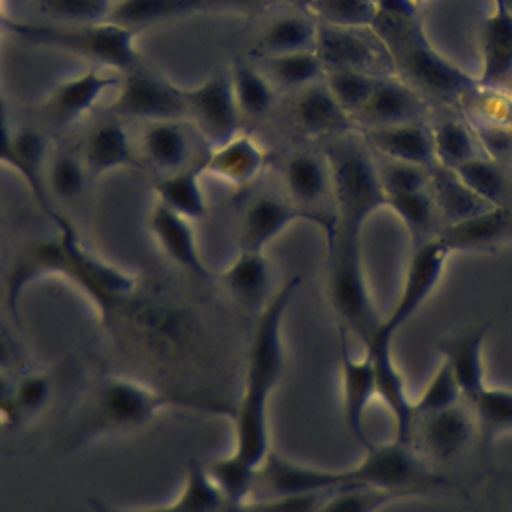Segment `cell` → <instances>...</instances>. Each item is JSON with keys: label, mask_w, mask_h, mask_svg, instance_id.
I'll list each match as a JSON object with an SVG mask.
<instances>
[{"label": "cell", "mask_w": 512, "mask_h": 512, "mask_svg": "<svg viewBox=\"0 0 512 512\" xmlns=\"http://www.w3.org/2000/svg\"><path fill=\"white\" fill-rule=\"evenodd\" d=\"M300 276L288 278L258 312L252 340L248 346V360L244 372V386L240 400L234 404V452L252 464L268 456L270 448V396L280 384L286 366L284 348V318L288 306L298 292Z\"/></svg>", "instance_id": "cell-1"}, {"label": "cell", "mask_w": 512, "mask_h": 512, "mask_svg": "<svg viewBox=\"0 0 512 512\" xmlns=\"http://www.w3.org/2000/svg\"><path fill=\"white\" fill-rule=\"evenodd\" d=\"M64 276L76 288H80L96 306L102 320L110 322L118 308L136 296L138 278L128 270L100 258L82 244L72 226L58 228V236L44 240L26 254H22L12 266L6 278V298L18 314V296L22 288L34 282L38 276Z\"/></svg>", "instance_id": "cell-2"}, {"label": "cell", "mask_w": 512, "mask_h": 512, "mask_svg": "<svg viewBox=\"0 0 512 512\" xmlns=\"http://www.w3.org/2000/svg\"><path fill=\"white\" fill-rule=\"evenodd\" d=\"M372 30L386 46L394 72L418 94L432 96L444 104H460L478 88L476 78L468 76L430 44L416 16L378 14Z\"/></svg>", "instance_id": "cell-3"}, {"label": "cell", "mask_w": 512, "mask_h": 512, "mask_svg": "<svg viewBox=\"0 0 512 512\" xmlns=\"http://www.w3.org/2000/svg\"><path fill=\"white\" fill-rule=\"evenodd\" d=\"M168 408H188L208 414H234V406L198 396L176 394L128 376H106L94 390L82 426V436L118 434L144 428Z\"/></svg>", "instance_id": "cell-4"}, {"label": "cell", "mask_w": 512, "mask_h": 512, "mask_svg": "<svg viewBox=\"0 0 512 512\" xmlns=\"http://www.w3.org/2000/svg\"><path fill=\"white\" fill-rule=\"evenodd\" d=\"M322 154L330 170L336 226L362 234L366 220L388 204L376 158L356 130L330 138Z\"/></svg>", "instance_id": "cell-5"}, {"label": "cell", "mask_w": 512, "mask_h": 512, "mask_svg": "<svg viewBox=\"0 0 512 512\" xmlns=\"http://www.w3.org/2000/svg\"><path fill=\"white\" fill-rule=\"evenodd\" d=\"M2 28L24 42L74 54L114 72L126 74L140 66L136 40L142 30L110 20L96 24H60L2 16Z\"/></svg>", "instance_id": "cell-6"}, {"label": "cell", "mask_w": 512, "mask_h": 512, "mask_svg": "<svg viewBox=\"0 0 512 512\" xmlns=\"http://www.w3.org/2000/svg\"><path fill=\"white\" fill-rule=\"evenodd\" d=\"M328 240V300L340 328L354 334L362 348L378 334L384 316L378 312L362 266L360 234L334 228Z\"/></svg>", "instance_id": "cell-7"}, {"label": "cell", "mask_w": 512, "mask_h": 512, "mask_svg": "<svg viewBox=\"0 0 512 512\" xmlns=\"http://www.w3.org/2000/svg\"><path fill=\"white\" fill-rule=\"evenodd\" d=\"M348 486H378L404 496H426L454 484L438 474L432 464L410 444L392 438L386 444L370 442L362 458L346 466Z\"/></svg>", "instance_id": "cell-8"}, {"label": "cell", "mask_w": 512, "mask_h": 512, "mask_svg": "<svg viewBox=\"0 0 512 512\" xmlns=\"http://www.w3.org/2000/svg\"><path fill=\"white\" fill-rule=\"evenodd\" d=\"M316 54L324 66V74L332 70H358L374 76H390L394 64L382 40L368 36L366 28H340L318 22Z\"/></svg>", "instance_id": "cell-9"}, {"label": "cell", "mask_w": 512, "mask_h": 512, "mask_svg": "<svg viewBox=\"0 0 512 512\" xmlns=\"http://www.w3.org/2000/svg\"><path fill=\"white\" fill-rule=\"evenodd\" d=\"M450 256V250L436 236L412 248L402 290L394 308L384 316L378 334L394 338L396 332L422 308V304L440 284Z\"/></svg>", "instance_id": "cell-10"}, {"label": "cell", "mask_w": 512, "mask_h": 512, "mask_svg": "<svg viewBox=\"0 0 512 512\" xmlns=\"http://www.w3.org/2000/svg\"><path fill=\"white\" fill-rule=\"evenodd\" d=\"M110 108L118 116L156 120H180L186 116L184 88L138 66L122 76Z\"/></svg>", "instance_id": "cell-11"}, {"label": "cell", "mask_w": 512, "mask_h": 512, "mask_svg": "<svg viewBox=\"0 0 512 512\" xmlns=\"http://www.w3.org/2000/svg\"><path fill=\"white\" fill-rule=\"evenodd\" d=\"M296 222H310L326 236L336 228V216L310 212L290 198L280 196H256L244 210L240 220V250L264 252L266 246L276 240L284 230Z\"/></svg>", "instance_id": "cell-12"}, {"label": "cell", "mask_w": 512, "mask_h": 512, "mask_svg": "<svg viewBox=\"0 0 512 512\" xmlns=\"http://www.w3.org/2000/svg\"><path fill=\"white\" fill-rule=\"evenodd\" d=\"M186 116L192 118L202 138L212 146L226 142L240 130V108L230 74L216 72L192 88H184Z\"/></svg>", "instance_id": "cell-13"}, {"label": "cell", "mask_w": 512, "mask_h": 512, "mask_svg": "<svg viewBox=\"0 0 512 512\" xmlns=\"http://www.w3.org/2000/svg\"><path fill=\"white\" fill-rule=\"evenodd\" d=\"M342 486H348L346 468H324V466L304 464L276 450H270L256 470V486H254L252 500L322 492V490H334Z\"/></svg>", "instance_id": "cell-14"}, {"label": "cell", "mask_w": 512, "mask_h": 512, "mask_svg": "<svg viewBox=\"0 0 512 512\" xmlns=\"http://www.w3.org/2000/svg\"><path fill=\"white\" fill-rule=\"evenodd\" d=\"M478 434L476 414L470 402L446 410L416 416L410 444L430 462L440 464L458 456Z\"/></svg>", "instance_id": "cell-15"}, {"label": "cell", "mask_w": 512, "mask_h": 512, "mask_svg": "<svg viewBox=\"0 0 512 512\" xmlns=\"http://www.w3.org/2000/svg\"><path fill=\"white\" fill-rule=\"evenodd\" d=\"M340 384H342V418L348 434L364 448L372 442L364 428V416L376 398V374L370 356L360 358L350 352L348 332L340 328Z\"/></svg>", "instance_id": "cell-16"}, {"label": "cell", "mask_w": 512, "mask_h": 512, "mask_svg": "<svg viewBox=\"0 0 512 512\" xmlns=\"http://www.w3.org/2000/svg\"><path fill=\"white\" fill-rule=\"evenodd\" d=\"M428 104L400 76H380L370 98L354 114L356 128H378L408 122H424Z\"/></svg>", "instance_id": "cell-17"}, {"label": "cell", "mask_w": 512, "mask_h": 512, "mask_svg": "<svg viewBox=\"0 0 512 512\" xmlns=\"http://www.w3.org/2000/svg\"><path fill=\"white\" fill-rule=\"evenodd\" d=\"M258 0H116L110 22L144 30L146 26L204 12H250Z\"/></svg>", "instance_id": "cell-18"}, {"label": "cell", "mask_w": 512, "mask_h": 512, "mask_svg": "<svg viewBox=\"0 0 512 512\" xmlns=\"http://www.w3.org/2000/svg\"><path fill=\"white\" fill-rule=\"evenodd\" d=\"M394 338L376 334L366 346L364 352L370 356L376 374V396L386 404L392 422H394V436L398 440L410 442L412 428L416 422L414 400L408 396L404 376L396 366L392 354Z\"/></svg>", "instance_id": "cell-19"}, {"label": "cell", "mask_w": 512, "mask_h": 512, "mask_svg": "<svg viewBox=\"0 0 512 512\" xmlns=\"http://www.w3.org/2000/svg\"><path fill=\"white\" fill-rule=\"evenodd\" d=\"M122 76L98 68L84 70L58 82L42 102V114L56 124H70L84 116L110 90L118 88Z\"/></svg>", "instance_id": "cell-20"}, {"label": "cell", "mask_w": 512, "mask_h": 512, "mask_svg": "<svg viewBox=\"0 0 512 512\" xmlns=\"http://www.w3.org/2000/svg\"><path fill=\"white\" fill-rule=\"evenodd\" d=\"M436 238L454 252H492L512 242V206H488L468 218L444 224Z\"/></svg>", "instance_id": "cell-21"}, {"label": "cell", "mask_w": 512, "mask_h": 512, "mask_svg": "<svg viewBox=\"0 0 512 512\" xmlns=\"http://www.w3.org/2000/svg\"><path fill=\"white\" fill-rule=\"evenodd\" d=\"M476 84L482 90H504L512 84V12L498 0L480 30Z\"/></svg>", "instance_id": "cell-22"}, {"label": "cell", "mask_w": 512, "mask_h": 512, "mask_svg": "<svg viewBox=\"0 0 512 512\" xmlns=\"http://www.w3.org/2000/svg\"><path fill=\"white\" fill-rule=\"evenodd\" d=\"M148 230L176 266L202 280H210L214 276L202 258L190 218L156 202L148 214Z\"/></svg>", "instance_id": "cell-23"}, {"label": "cell", "mask_w": 512, "mask_h": 512, "mask_svg": "<svg viewBox=\"0 0 512 512\" xmlns=\"http://www.w3.org/2000/svg\"><path fill=\"white\" fill-rule=\"evenodd\" d=\"M490 324H474L438 342V354L452 368L464 400L472 402L488 384L484 370V344Z\"/></svg>", "instance_id": "cell-24"}, {"label": "cell", "mask_w": 512, "mask_h": 512, "mask_svg": "<svg viewBox=\"0 0 512 512\" xmlns=\"http://www.w3.org/2000/svg\"><path fill=\"white\" fill-rule=\"evenodd\" d=\"M216 278L230 298L250 312H260L272 298V270L264 252L240 250Z\"/></svg>", "instance_id": "cell-25"}, {"label": "cell", "mask_w": 512, "mask_h": 512, "mask_svg": "<svg viewBox=\"0 0 512 512\" xmlns=\"http://www.w3.org/2000/svg\"><path fill=\"white\" fill-rule=\"evenodd\" d=\"M294 122L308 136H340L356 128L352 116L338 104L324 82H314L300 90L294 100Z\"/></svg>", "instance_id": "cell-26"}, {"label": "cell", "mask_w": 512, "mask_h": 512, "mask_svg": "<svg viewBox=\"0 0 512 512\" xmlns=\"http://www.w3.org/2000/svg\"><path fill=\"white\" fill-rule=\"evenodd\" d=\"M360 132L370 150L382 158L420 166H432L436 162L432 130L424 122L364 128Z\"/></svg>", "instance_id": "cell-27"}, {"label": "cell", "mask_w": 512, "mask_h": 512, "mask_svg": "<svg viewBox=\"0 0 512 512\" xmlns=\"http://www.w3.org/2000/svg\"><path fill=\"white\" fill-rule=\"evenodd\" d=\"M264 164L266 152L262 146L250 134L238 132L226 142L212 146L200 168L218 180L244 186L262 172Z\"/></svg>", "instance_id": "cell-28"}, {"label": "cell", "mask_w": 512, "mask_h": 512, "mask_svg": "<svg viewBox=\"0 0 512 512\" xmlns=\"http://www.w3.org/2000/svg\"><path fill=\"white\" fill-rule=\"evenodd\" d=\"M284 184H286L288 198L294 204L310 212L332 214L318 208V204L326 196L332 200L330 170L324 154H318V152L292 154L284 164Z\"/></svg>", "instance_id": "cell-29"}, {"label": "cell", "mask_w": 512, "mask_h": 512, "mask_svg": "<svg viewBox=\"0 0 512 512\" xmlns=\"http://www.w3.org/2000/svg\"><path fill=\"white\" fill-rule=\"evenodd\" d=\"M82 160L90 174H106L136 164L132 140L122 122L98 124L86 138Z\"/></svg>", "instance_id": "cell-30"}, {"label": "cell", "mask_w": 512, "mask_h": 512, "mask_svg": "<svg viewBox=\"0 0 512 512\" xmlns=\"http://www.w3.org/2000/svg\"><path fill=\"white\" fill-rule=\"evenodd\" d=\"M140 150L144 160L168 172L186 168L192 156L190 138L178 120L148 122L140 138Z\"/></svg>", "instance_id": "cell-31"}, {"label": "cell", "mask_w": 512, "mask_h": 512, "mask_svg": "<svg viewBox=\"0 0 512 512\" xmlns=\"http://www.w3.org/2000/svg\"><path fill=\"white\" fill-rule=\"evenodd\" d=\"M428 190L434 198V204L440 216L444 218V224L468 218L490 206L464 184V180L456 174V170L442 166L438 162L430 166Z\"/></svg>", "instance_id": "cell-32"}, {"label": "cell", "mask_w": 512, "mask_h": 512, "mask_svg": "<svg viewBox=\"0 0 512 512\" xmlns=\"http://www.w3.org/2000/svg\"><path fill=\"white\" fill-rule=\"evenodd\" d=\"M156 202L190 220L206 214V194L202 188V168L186 166L168 172L154 184Z\"/></svg>", "instance_id": "cell-33"}, {"label": "cell", "mask_w": 512, "mask_h": 512, "mask_svg": "<svg viewBox=\"0 0 512 512\" xmlns=\"http://www.w3.org/2000/svg\"><path fill=\"white\" fill-rule=\"evenodd\" d=\"M226 498L212 482L206 464L190 460L184 470V482L172 502L152 508H138V512H218Z\"/></svg>", "instance_id": "cell-34"}, {"label": "cell", "mask_w": 512, "mask_h": 512, "mask_svg": "<svg viewBox=\"0 0 512 512\" xmlns=\"http://www.w3.org/2000/svg\"><path fill=\"white\" fill-rule=\"evenodd\" d=\"M318 24L304 14H286L272 20L258 36L256 52L260 58L316 48Z\"/></svg>", "instance_id": "cell-35"}, {"label": "cell", "mask_w": 512, "mask_h": 512, "mask_svg": "<svg viewBox=\"0 0 512 512\" xmlns=\"http://www.w3.org/2000/svg\"><path fill=\"white\" fill-rule=\"evenodd\" d=\"M452 170L490 206H512V176L504 164L488 156H478Z\"/></svg>", "instance_id": "cell-36"}, {"label": "cell", "mask_w": 512, "mask_h": 512, "mask_svg": "<svg viewBox=\"0 0 512 512\" xmlns=\"http://www.w3.org/2000/svg\"><path fill=\"white\" fill-rule=\"evenodd\" d=\"M386 208L394 210L396 216L406 226L410 240H412V248L434 238L442 228V226H438V220L442 216H440L428 188L408 192V194L390 196Z\"/></svg>", "instance_id": "cell-37"}, {"label": "cell", "mask_w": 512, "mask_h": 512, "mask_svg": "<svg viewBox=\"0 0 512 512\" xmlns=\"http://www.w3.org/2000/svg\"><path fill=\"white\" fill-rule=\"evenodd\" d=\"M260 62L264 74L270 78L274 88L278 86L286 90H302L324 78V66L316 50L264 56L260 58Z\"/></svg>", "instance_id": "cell-38"}, {"label": "cell", "mask_w": 512, "mask_h": 512, "mask_svg": "<svg viewBox=\"0 0 512 512\" xmlns=\"http://www.w3.org/2000/svg\"><path fill=\"white\" fill-rule=\"evenodd\" d=\"M434 160L448 168H458L464 162L484 156L472 126L458 118H444L432 128Z\"/></svg>", "instance_id": "cell-39"}, {"label": "cell", "mask_w": 512, "mask_h": 512, "mask_svg": "<svg viewBox=\"0 0 512 512\" xmlns=\"http://www.w3.org/2000/svg\"><path fill=\"white\" fill-rule=\"evenodd\" d=\"M206 470L216 484V488L222 492L226 502L230 504H244L252 500L254 486H256V470L258 466L250 460L242 458L234 450L228 454L212 460L206 464Z\"/></svg>", "instance_id": "cell-40"}, {"label": "cell", "mask_w": 512, "mask_h": 512, "mask_svg": "<svg viewBox=\"0 0 512 512\" xmlns=\"http://www.w3.org/2000/svg\"><path fill=\"white\" fill-rule=\"evenodd\" d=\"M230 78L242 116L260 118L272 108L274 84L262 68L246 62H236L230 70Z\"/></svg>", "instance_id": "cell-41"}, {"label": "cell", "mask_w": 512, "mask_h": 512, "mask_svg": "<svg viewBox=\"0 0 512 512\" xmlns=\"http://www.w3.org/2000/svg\"><path fill=\"white\" fill-rule=\"evenodd\" d=\"M88 168L82 160V156L70 152V150H58L52 156H48L46 162V190L58 200L70 202L82 196L88 182Z\"/></svg>", "instance_id": "cell-42"}, {"label": "cell", "mask_w": 512, "mask_h": 512, "mask_svg": "<svg viewBox=\"0 0 512 512\" xmlns=\"http://www.w3.org/2000/svg\"><path fill=\"white\" fill-rule=\"evenodd\" d=\"M470 406L476 414L478 434L484 440L512 432V388L486 386Z\"/></svg>", "instance_id": "cell-43"}, {"label": "cell", "mask_w": 512, "mask_h": 512, "mask_svg": "<svg viewBox=\"0 0 512 512\" xmlns=\"http://www.w3.org/2000/svg\"><path fill=\"white\" fill-rule=\"evenodd\" d=\"M400 498L408 496L378 486L352 484L332 490L318 512H380L382 508Z\"/></svg>", "instance_id": "cell-44"}, {"label": "cell", "mask_w": 512, "mask_h": 512, "mask_svg": "<svg viewBox=\"0 0 512 512\" xmlns=\"http://www.w3.org/2000/svg\"><path fill=\"white\" fill-rule=\"evenodd\" d=\"M322 24L340 28H372L378 8L374 0H308Z\"/></svg>", "instance_id": "cell-45"}, {"label": "cell", "mask_w": 512, "mask_h": 512, "mask_svg": "<svg viewBox=\"0 0 512 512\" xmlns=\"http://www.w3.org/2000/svg\"><path fill=\"white\" fill-rule=\"evenodd\" d=\"M460 402H464L462 388H460L452 368L448 366V362H444L440 358L438 368L434 370V374L430 376V380L426 382V386L422 388L418 398H414V412H416V416H424V414H432L438 410H446Z\"/></svg>", "instance_id": "cell-46"}, {"label": "cell", "mask_w": 512, "mask_h": 512, "mask_svg": "<svg viewBox=\"0 0 512 512\" xmlns=\"http://www.w3.org/2000/svg\"><path fill=\"white\" fill-rule=\"evenodd\" d=\"M380 76L358 72V70H332L324 74V84L338 100V104L352 116L364 106L370 98L376 82Z\"/></svg>", "instance_id": "cell-47"}, {"label": "cell", "mask_w": 512, "mask_h": 512, "mask_svg": "<svg viewBox=\"0 0 512 512\" xmlns=\"http://www.w3.org/2000/svg\"><path fill=\"white\" fill-rule=\"evenodd\" d=\"M376 164H378V176H380L382 188L386 192V198L428 188L430 166L390 160V158H382V156H378Z\"/></svg>", "instance_id": "cell-48"}, {"label": "cell", "mask_w": 512, "mask_h": 512, "mask_svg": "<svg viewBox=\"0 0 512 512\" xmlns=\"http://www.w3.org/2000/svg\"><path fill=\"white\" fill-rule=\"evenodd\" d=\"M116 0H40V10L60 24L106 22Z\"/></svg>", "instance_id": "cell-49"}, {"label": "cell", "mask_w": 512, "mask_h": 512, "mask_svg": "<svg viewBox=\"0 0 512 512\" xmlns=\"http://www.w3.org/2000/svg\"><path fill=\"white\" fill-rule=\"evenodd\" d=\"M52 398V382L44 372L28 370L12 388V408L16 420L38 416Z\"/></svg>", "instance_id": "cell-50"}, {"label": "cell", "mask_w": 512, "mask_h": 512, "mask_svg": "<svg viewBox=\"0 0 512 512\" xmlns=\"http://www.w3.org/2000/svg\"><path fill=\"white\" fill-rule=\"evenodd\" d=\"M470 126L480 142L484 156L504 166L512 160V128L508 124L488 122V120H470Z\"/></svg>", "instance_id": "cell-51"}, {"label": "cell", "mask_w": 512, "mask_h": 512, "mask_svg": "<svg viewBox=\"0 0 512 512\" xmlns=\"http://www.w3.org/2000/svg\"><path fill=\"white\" fill-rule=\"evenodd\" d=\"M22 364V350L18 348L8 326L0 318V374L16 370Z\"/></svg>", "instance_id": "cell-52"}, {"label": "cell", "mask_w": 512, "mask_h": 512, "mask_svg": "<svg viewBox=\"0 0 512 512\" xmlns=\"http://www.w3.org/2000/svg\"><path fill=\"white\" fill-rule=\"evenodd\" d=\"M0 26H2V14H0ZM14 132L16 130L10 126L6 104L0 92V164L8 168L14 166Z\"/></svg>", "instance_id": "cell-53"}, {"label": "cell", "mask_w": 512, "mask_h": 512, "mask_svg": "<svg viewBox=\"0 0 512 512\" xmlns=\"http://www.w3.org/2000/svg\"><path fill=\"white\" fill-rule=\"evenodd\" d=\"M90 506L94 508V512H138V508H120L116 504H110L98 498H90Z\"/></svg>", "instance_id": "cell-54"}, {"label": "cell", "mask_w": 512, "mask_h": 512, "mask_svg": "<svg viewBox=\"0 0 512 512\" xmlns=\"http://www.w3.org/2000/svg\"><path fill=\"white\" fill-rule=\"evenodd\" d=\"M502 6H506L510 12H512V0H498Z\"/></svg>", "instance_id": "cell-55"}, {"label": "cell", "mask_w": 512, "mask_h": 512, "mask_svg": "<svg viewBox=\"0 0 512 512\" xmlns=\"http://www.w3.org/2000/svg\"><path fill=\"white\" fill-rule=\"evenodd\" d=\"M508 90H510V96H512V84H510V86H508Z\"/></svg>", "instance_id": "cell-56"}]
</instances>
